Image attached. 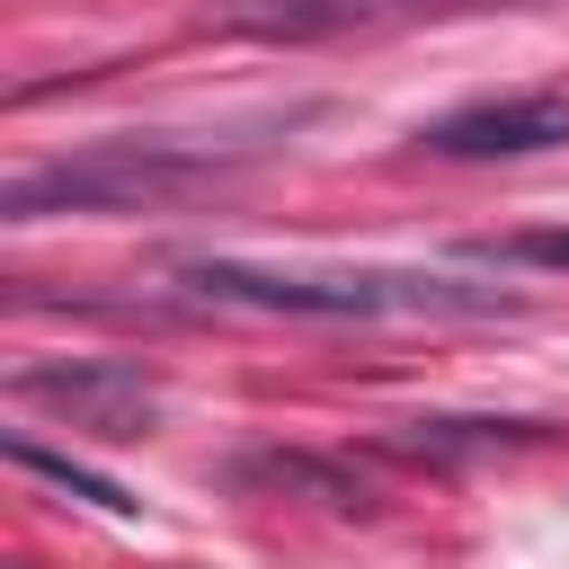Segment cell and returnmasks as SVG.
Returning a JSON list of instances; mask_svg holds the SVG:
<instances>
[{
	"label": "cell",
	"mask_w": 569,
	"mask_h": 569,
	"mask_svg": "<svg viewBox=\"0 0 569 569\" xmlns=\"http://www.w3.org/2000/svg\"><path fill=\"white\" fill-rule=\"evenodd\" d=\"M187 293L284 311V320H489L516 311L507 284H462L436 267H249V258H196Z\"/></svg>",
	"instance_id": "cell-1"
},
{
	"label": "cell",
	"mask_w": 569,
	"mask_h": 569,
	"mask_svg": "<svg viewBox=\"0 0 569 569\" xmlns=\"http://www.w3.org/2000/svg\"><path fill=\"white\" fill-rule=\"evenodd\" d=\"M231 178V151L213 142H169V133H107L89 151L36 160L0 187V222H44V213H151L187 204Z\"/></svg>",
	"instance_id": "cell-2"
},
{
	"label": "cell",
	"mask_w": 569,
	"mask_h": 569,
	"mask_svg": "<svg viewBox=\"0 0 569 569\" xmlns=\"http://www.w3.org/2000/svg\"><path fill=\"white\" fill-rule=\"evenodd\" d=\"M9 400L62 409L71 427H89L107 445H142L151 418H160V382L124 356H36V365L9 373Z\"/></svg>",
	"instance_id": "cell-3"
},
{
	"label": "cell",
	"mask_w": 569,
	"mask_h": 569,
	"mask_svg": "<svg viewBox=\"0 0 569 569\" xmlns=\"http://www.w3.org/2000/svg\"><path fill=\"white\" fill-rule=\"evenodd\" d=\"M418 151H436V160H542V151H569V89L471 98V107L418 124Z\"/></svg>",
	"instance_id": "cell-4"
},
{
	"label": "cell",
	"mask_w": 569,
	"mask_h": 569,
	"mask_svg": "<svg viewBox=\"0 0 569 569\" xmlns=\"http://www.w3.org/2000/svg\"><path fill=\"white\" fill-rule=\"evenodd\" d=\"M498 445H542L533 418H409L391 436V453H427V462H453V453H498Z\"/></svg>",
	"instance_id": "cell-5"
},
{
	"label": "cell",
	"mask_w": 569,
	"mask_h": 569,
	"mask_svg": "<svg viewBox=\"0 0 569 569\" xmlns=\"http://www.w3.org/2000/svg\"><path fill=\"white\" fill-rule=\"evenodd\" d=\"M9 462H18V471H36L44 489L80 498V507H107V516H142V498H133L124 480H107V471H89V462H71V453L36 445V436H9Z\"/></svg>",
	"instance_id": "cell-6"
},
{
	"label": "cell",
	"mask_w": 569,
	"mask_h": 569,
	"mask_svg": "<svg viewBox=\"0 0 569 569\" xmlns=\"http://www.w3.org/2000/svg\"><path fill=\"white\" fill-rule=\"evenodd\" d=\"M231 480L240 489H311L320 507H365V480H347L338 462H311V453H240Z\"/></svg>",
	"instance_id": "cell-7"
},
{
	"label": "cell",
	"mask_w": 569,
	"mask_h": 569,
	"mask_svg": "<svg viewBox=\"0 0 569 569\" xmlns=\"http://www.w3.org/2000/svg\"><path fill=\"white\" fill-rule=\"evenodd\" d=\"M471 258H489V267H569V231H498V240H471Z\"/></svg>",
	"instance_id": "cell-8"
}]
</instances>
